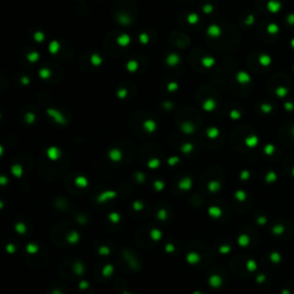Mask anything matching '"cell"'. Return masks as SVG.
<instances>
[]
</instances>
